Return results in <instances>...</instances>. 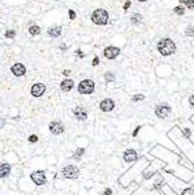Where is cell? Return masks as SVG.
I'll use <instances>...</instances> for the list:
<instances>
[{"mask_svg":"<svg viewBox=\"0 0 194 195\" xmlns=\"http://www.w3.org/2000/svg\"><path fill=\"white\" fill-rule=\"evenodd\" d=\"M157 51L161 56H171L176 52V44L171 38H161L157 42Z\"/></svg>","mask_w":194,"mask_h":195,"instance_id":"cell-1","label":"cell"},{"mask_svg":"<svg viewBox=\"0 0 194 195\" xmlns=\"http://www.w3.org/2000/svg\"><path fill=\"white\" fill-rule=\"evenodd\" d=\"M90 19L93 23L99 26H105L108 25V21H110V15H108V11L104 10V8H97L92 12V16Z\"/></svg>","mask_w":194,"mask_h":195,"instance_id":"cell-2","label":"cell"},{"mask_svg":"<svg viewBox=\"0 0 194 195\" xmlns=\"http://www.w3.org/2000/svg\"><path fill=\"white\" fill-rule=\"evenodd\" d=\"M93 92H95V82H93L92 79H84V81L79 82V85H78L79 94L88 96V94H92Z\"/></svg>","mask_w":194,"mask_h":195,"instance_id":"cell-3","label":"cell"},{"mask_svg":"<svg viewBox=\"0 0 194 195\" xmlns=\"http://www.w3.org/2000/svg\"><path fill=\"white\" fill-rule=\"evenodd\" d=\"M62 176H63L64 179L74 180L79 176V169L75 165H67V166H64L63 169H62Z\"/></svg>","mask_w":194,"mask_h":195,"instance_id":"cell-4","label":"cell"},{"mask_svg":"<svg viewBox=\"0 0 194 195\" xmlns=\"http://www.w3.org/2000/svg\"><path fill=\"white\" fill-rule=\"evenodd\" d=\"M171 107L168 105V104H159L156 105V108H155V113H156V116L159 119H167L169 115H171Z\"/></svg>","mask_w":194,"mask_h":195,"instance_id":"cell-5","label":"cell"},{"mask_svg":"<svg viewBox=\"0 0 194 195\" xmlns=\"http://www.w3.org/2000/svg\"><path fill=\"white\" fill-rule=\"evenodd\" d=\"M30 179L36 185H45L47 184V176L42 171H34L30 175Z\"/></svg>","mask_w":194,"mask_h":195,"instance_id":"cell-6","label":"cell"},{"mask_svg":"<svg viewBox=\"0 0 194 195\" xmlns=\"http://www.w3.org/2000/svg\"><path fill=\"white\" fill-rule=\"evenodd\" d=\"M48 128H49L51 134H53V135H60V134L64 132V124L60 120H53V122L49 123Z\"/></svg>","mask_w":194,"mask_h":195,"instance_id":"cell-7","label":"cell"},{"mask_svg":"<svg viewBox=\"0 0 194 195\" xmlns=\"http://www.w3.org/2000/svg\"><path fill=\"white\" fill-rule=\"evenodd\" d=\"M119 53H120V49L118 48V46H107L104 48V52H103V55H104L105 59H108V60H112V59H115V57L119 56Z\"/></svg>","mask_w":194,"mask_h":195,"instance_id":"cell-8","label":"cell"},{"mask_svg":"<svg viewBox=\"0 0 194 195\" xmlns=\"http://www.w3.org/2000/svg\"><path fill=\"white\" fill-rule=\"evenodd\" d=\"M99 107H100V111H101V112L108 113V112H112V111L115 109V103H114L112 98H104V100L100 103Z\"/></svg>","mask_w":194,"mask_h":195,"instance_id":"cell-9","label":"cell"},{"mask_svg":"<svg viewBox=\"0 0 194 195\" xmlns=\"http://www.w3.org/2000/svg\"><path fill=\"white\" fill-rule=\"evenodd\" d=\"M73 113L75 119L78 120V122H85L86 119H88V112H86V109L84 107H81V105H77L75 108L73 109Z\"/></svg>","mask_w":194,"mask_h":195,"instance_id":"cell-10","label":"cell"},{"mask_svg":"<svg viewBox=\"0 0 194 195\" xmlns=\"http://www.w3.org/2000/svg\"><path fill=\"white\" fill-rule=\"evenodd\" d=\"M47 90V87L44 83H34L32 87H30V94H32L33 97H41L42 94L45 93Z\"/></svg>","mask_w":194,"mask_h":195,"instance_id":"cell-11","label":"cell"},{"mask_svg":"<svg viewBox=\"0 0 194 195\" xmlns=\"http://www.w3.org/2000/svg\"><path fill=\"white\" fill-rule=\"evenodd\" d=\"M11 72L15 75V77H23L26 74V67L23 66L22 63H15L11 67Z\"/></svg>","mask_w":194,"mask_h":195,"instance_id":"cell-12","label":"cell"},{"mask_svg":"<svg viewBox=\"0 0 194 195\" xmlns=\"http://www.w3.org/2000/svg\"><path fill=\"white\" fill-rule=\"evenodd\" d=\"M137 152L134 149H127L125 153H123V160L126 161V162H129V164H131V162H134V161H137Z\"/></svg>","mask_w":194,"mask_h":195,"instance_id":"cell-13","label":"cell"},{"mask_svg":"<svg viewBox=\"0 0 194 195\" xmlns=\"http://www.w3.org/2000/svg\"><path fill=\"white\" fill-rule=\"evenodd\" d=\"M11 173V165L7 162H0V177H7Z\"/></svg>","mask_w":194,"mask_h":195,"instance_id":"cell-14","label":"cell"},{"mask_svg":"<svg viewBox=\"0 0 194 195\" xmlns=\"http://www.w3.org/2000/svg\"><path fill=\"white\" fill-rule=\"evenodd\" d=\"M60 34H62V27L58 26V25L51 26V27L48 29V36L52 37V38H58Z\"/></svg>","mask_w":194,"mask_h":195,"instance_id":"cell-15","label":"cell"},{"mask_svg":"<svg viewBox=\"0 0 194 195\" xmlns=\"http://www.w3.org/2000/svg\"><path fill=\"white\" fill-rule=\"evenodd\" d=\"M73 87H74V81L73 79H70V78H67V79H64V81L60 82V89H62V92H70Z\"/></svg>","mask_w":194,"mask_h":195,"instance_id":"cell-16","label":"cell"},{"mask_svg":"<svg viewBox=\"0 0 194 195\" xmlns=\"http://www.w3.org/2000/svg\"><path fill=\"white\" fill-rule=\"evenodd\" d=\"M41 33V27L38 25H30L29 27V34L30 36H37V34H40Z\"/></svg>","mask_w":194,"mask_h":195,"instance_id":"cell-17","label":"cell"},{"mask_svg":"<svg viewBox=\"0 0 194 195\" xmlns=\"http://www.w3.org/2000/svg\"><path fill=\"white\" fill-rule=\"evenodd\" d=\"M130 19H131V23H133V25H140L142 22V15L141 14H133Z\"/></svg>","mask_w":194,"mask_h":195,"instance_id":"cell-18","label":"cell"},{"mask_svg":"<svg viewBox=\"0 0 194 195\" xmlns=\"http://www.w3.org/2000/svg\"><path fill=\"white\" fill-rule=\"evenodd\" d=\"M174 12L176 14V15H184V5H176L175 8H174Z\"/></svg>","mask_w":194,"mask_h":195,"instance_id":"cell-19","label":"cell"},{"mask_svg":"<svg viewBox=\"0 0 194 195\" xmlns=\"http://www.w3.org/2000/svg\"><path fill=\"white\" fill-rule=\"evenodd\" d=\"M144 98H145L144 94H134V96L131 97V101H133V103H138V101H142Z\"/></svg>","mask_w":194,"mask_h":195,"instance_id":"cell-20","label":"cell"},{"mask_svg":"<svg viewBox=\"0 0 194 195\" xmlns=\"http://www.w3.org/2000/svg\"><path fill=\"white\" fill-rule=\"evenodd\" d=\"M104 78H105L107 82H114V81H115V75H114L112 72H105Z\"/></svg>","mask_w":194,"mask_h":195,"instance_id":"cell-21","label":"cell"},{"mask_svg":"<svg viewBox=\"0 0 194 195\" xmlns=\"http://www.w3.org/2000/svg\"><path fill=\"white\" fill-rule=\"evenodd\" d=\"M184 36H187V37L194 36V26H189V27L184 30Z\"/></svg>","mask_w":194,"mask_h":195,"instance_id":"cell-22","label":"cell"},{"mask_svg":"<svg viewBox=\"0 0 194 195\" xmlns=\"http://www.w3.org/2000/svg\"><path fill=\"white\" fill-rule=\"evenodd\" d=\"M4 36H5V38H15L16 33H15V30H7Z\"/></svg>","mask_w":194,"mask_h":195,"instance_id":"cell-23","label":"cell"},{"mask_svg":"<svg viewBox=\"0 0 194 195\" xmlns=\"http://www.w3.org/2000/svg\"><path fill=\"white\" fill-rule=\"evenodd\" d=\"M180 195H194V190L193 188H184Z\"/></svg>","mask_w":194,"mask_h":195,"instance_id":"cell-24","label":"cell"},{"mask_svg":"<svg viewBox=\"0 0 194 195\" xmlns=\"http://www.w3.org/2000/svg\"><path fill=\"white\" fill-rule=\"evenodd\" d=\"M184 7H186V8H189V10H193L194 8V0H189V1L184 4Z\"/></svg>","mask_w":194,"mask_h":195,"instance_id":"cell-25","label":"cell"},{"mask_svg":"<svg viewBox=\"0 0 194 195\" xmlns=\"http://www.w3.org/2000/svg\"><path fill=\"white\" fill-rule=\"evenodd\" d=\"M37 141H38V137H37V135H30V137H29V142H30V143H36Z\"/></svg>","mask_w":194,"mask_h":195,"instance_id":"cell-26","label":"cell"},{"mask_svg":"<svg viewBox=\"0 0 194 195\" xmlns=\"http://www.w3.org/2000/svg\"><path fill=\"white\" fill-rule=\"evenodd\" d=\"M68 16H70V19H71V21H74V19H75V16H77V14H75L73 10H70L68 11Z\"/></svg>","mask_w":194,"mask_h":195,"instance_id":"cell-27","label":"cell"},{"mask_svg":"<svg viewBox=\"0 0 194 195\" xmlns=\"http://www.w3.org/2000/svg\"><path fill=\"white\" fill-rule=\"evenodd\" d=\"M99 63H100V59H99L97 56H95V59H93V62H92V66H93V67L99 66Z\"/></svg>","mask_w":194,"mask_h":195,"instance_id":"cell-28","label":"cell"},{"mask_svg":"<svg viewBox=\"0 0 194 195\" xmlns=\"http://www.w3.org/2000/svg\"><path fill=\"white\" fill-rule=\"evenodd\" d=\"M130 5H131V1H130V0H127L126 3H125V5H123V10L127 11V10H129V7H130Z\"/></svg>","mask_w":194,"mask_h":195,"instance_id":"cell-29","label":"cell"},{"mask_svg":"<svg viewBox=\"0 0 194 195\" xmlns=\"http://www.w3.org/2000/svg\"><path fill=\"white\" fill-rule=\"evenodd\" d=\"M101 195H112V190H111V188H107V190H104V192Z\"/></svg>","mask_w":194,"mask_h":195,"instance_id":"cell-30","label":"cell"},{"mask_svg":"<svg viewBox=\"0 0 194 195\" xmlns=\"http://www.w3.org/2000/svg\"><path fill=\"white\" fill-rule=\"evenodd\" d=\"M189 104H190V105H191V107L194 108V94L189 97Z\"/></svg>","mask_w":194,"mask_h":195,"instance_id":"cell-31","label":"cell"},{"mask_svg":"<svg viewBox=\"0 0 194 195\" xmlns=\"http://www.w3.org/2000/svg\"><path fill=\"white\" fill-rule=\"evenodd\" d=\"M62 74H63L64 77H68V75L71 74V71H70V70H63V72H62Z\"/></svg>","mask_w":194,"mask_h":195,"instance_id":"cell-32","label":"cell"},{"mask_svg":"<svg viewBox=\"0 0 194 195\" xmlns=\"http://www.w3.org/2000/svg\"><path fill=\"white\" fill-rule=\"evenodd\" d=\"M140 130H141V126H138V127L135 128V131L133 132V137H137V134H138V131H140Z\"/></svg>","mask_w":194,"mask_h":195,"instance_id":"cell-33","label":"cell"},{"mask_svg":"<svg viewBox=\"0 0 194 195\" xmlns=\"http://www.w3.org/2000/svg\"><path fill=\"white\" fill-rule=\"evenodd\" d=\"M77 53H78L79 57H84V53H82V51H81V49H78V51H77Z\"/></svg>","mask_w":194,"mask_h":195,"instance_id":"cell-34","label":"cell"},{"mask_svg":"<svg viewBox=\"0 0 194 195\" xmlns=\"http://www.w3.org/2000/svg\"><path fill=\"white\" fill-rule=\"evenodd\" d=\"M178 1H179V3H180L182 5H184L186 3H187V1H189V0H178Z\"/></svg>","mask_w":194,"mask_h":195,"instance_id":"cell-35","label":"cell"},{"mask_svg":"<svg viewBox=\"0 0 194 195\" xmlns=\"http://www.w3.org/2000/svg\"><path fill=\"white\" fill-rule=\"evenodd\" d=\"M183 134H186L187 137H190V131H189V130H183Z\"/></svg>","mask_w":194,"mask_h":195,"instance_id":"cell-36","label":"cell"},{"mask_svg":"<svg viewBox=\"0 0 194 195\" xmlns=\"http://www.w3.org/2000/svg\"><path fill=\"white\" fill-rule=\"evenodd\" d=\"M60 49H62V51H66V49H67V46H66V45H60Z\"/></svg>","mask_w":194,"mask_h":195,"instance_id":"cell-37","label":"cell"},{"mask_svg":"<svg viewBox=\"0 0 194 195\" xmlns=\"http://www.w3.org/2000/svg\"><path fill=\"white\" fill-rule=\"evenodd\" d=\"M138 1H141V3H144V1H148V0H138Z\"/></svg>","mask_w":194,"mask_h":195,"instance_id":"cell-38","label":"cell"}]
</instances>
